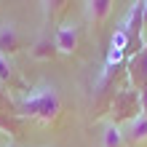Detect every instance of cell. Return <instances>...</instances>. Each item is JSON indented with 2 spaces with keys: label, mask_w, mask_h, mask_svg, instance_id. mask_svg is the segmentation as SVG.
<instances>
[{
  "label": "cell",
  "mask_w": 147,
  "mask_h": 147,
  "mask_svg": "<svg viewBox=\"0 0 147 147\" xmlns=\"http://www.w3.org/2000/svg\"><path fill=\"white\" fill-rule=\"evenodd\" d=\"M59 110H62V99L54 86H40L16 102V115H27L35 120H46V123H51L59 115Z\"/></svg>",
  "instance_id": "1"
},
{
  "label": "cell",
  "mask_w": 147,
  "mask_h": 147,
  "mask_svg": "<svg viewBox=\"0 0 147 147\" xmlns=\"http://www.w3.org/2000/svg\"><path fill=\"white\" fill-rule=\"evenodd\" d=\"M142 115V105H139V91L136 88H120L112 99V118H115V126L120 120H128L131 123L134 118Z\"/></svg>",
  "instance_id": "2"
},
{
  "label": "cell",
  "mask_w": 147,
  "mask_h": 147,
  "mask_svg": "<svg viewBox=\"0 0 147 147\" xmlns=\"http://www.w3.org/2000/svg\"><path fill=\"white\" fill-rule=\"evenodd\" d=\"M126 72H128V83L136 91H147V43L142 51H136L134 56L126 59Z\"/></svg>",
  "instance_id": "3"
},
{
  "label": "cell",
  "mask_w": 147,
  "mask_h": 147,
  "mask_svg": "<svg viewBox=\"0 0 147 147\" xmlns=\"http://www.w3.org/2000/svg\"><path fill=\"white\" fill-rule=\"evenodd\" d=\"M19 32H16V27L11 22H3L0 24V54L3 56H11L19 51Z\"/></svg>",
  "instance_id": "4"
},
{
  "label": "cell",
  "mask_w": 147,
  "mask_h": 147,
  "mask_svg": "<svg viewBox=\"0 0 147 147\" xmlns=\"http://www.w3.org/2000/svg\"><path fill=\"white\" fill-rule=\"evenodd\" d=\"M54 43H56V51H59V54H72V51L78 48V30L72 27V24L59 27Z\"/></svg>",
  "instance_id": "5"
},
{
  "label": "cell",
  "mask_w": 147,
  "mask_h": 147,
  "mask_svg": "<svg viewBox=\"0 0 147 147\" xmlns=\"http://www.w3.org/2000/svg\"><path fill=\"white\" fill-rule=\"evenodd\" d=\"M56 54H59V51H56V43L51 40V35H48V32H43V35H40L35 43H32V48H30V56H32V59H38V62L54 59Z\"/></svg>",
  "instance_id": "6"
},
{
  "label": "cell",
  "mask_w": 147,
  "mask_h": 147,
  "mask_svg": "<svg viewBox=\"0 0 147 147\" xmlns=\"http://www.w3.org/2000/svg\"><path fill=\"white\" fill-rule=\"evenodd\" d=\"M110 8H112V0H86V16H88L91 27H99L107 19Z\"/></svg>",
  "instance_id": "7"
},
{
  "label": "cell",
  "mask_w": 147,
  "mask_h": 147,
  "mask_svg": "<svg viewBox=\"0 0 147 147\" xmlns=\"http://www.w3.org/2000/svg\"><path fill=\"white\" fill-rule=\"evenodd\" d=\"M126 136L131 142H144L147 139V115L134 118L131 123H128V128H126Z\"/></svg>",
  "instance_id": "8"
},
{
  "label": "cell",
  "mask_w": 147,
  "mask_h": 147,
  "mask_svg": "<svg viewBox=\"0 0 147 147\" xmlns=\"http://www.w3.org/2000/svg\"><path fill=\"white\" fill-rule=\"evenodd\" d=\"M102 144H105V147H120V144H123V134H120V128L115 123L105 126V131H102Z\"/></svg>",
  "instance_id": "9"
},
{
  "label": "cell",
  "mask_w": 147,
  "mask_h": 147,
  "mask_svg": "<svg viewBox=\"0 0 147 147\" xmlns=\"http://www.w3.org/2000/svg\"><path fill=\"white\" fill-rule=\"evenodd\" d=\"M40 3H43V16H46V22H51V19H56V16L62 13L67 0H40Z\"/></svg>",
  "instance_id": "10"
},
{
  "label": "cell",
  "mask_w": 147,
  "mask_h": 147,
  "mask_svg": "<svg viewBox=\"0 0 147 147\" xmlns=\"http://www.w3.org/2000/svg\"><path fill=\"white\" fill-rule=\"evenodd\" d=\"M11 78H13V67H11V62H8V56L0 54V80L8 83Z\"/></svg>",
  "instance_id": "11"
},
{
  "label": "cell",
  "mask_w": 147,
  "mask_h": 147,
  "mask_svg": "<svg viewBox=\"0 0 147 147\" xmlns=\"http://www.w3.org/2000/svg\"><path fill=\"white\" fill-rule=\"evenodd\" d=\"M0 112H3V115H8V96H5L3 88H0Z\"/></svg>",
  "instance_id": "12"
},
{
  "label": "cell",
  "mask_w": 147,
  "mask_h": 147,
  "mask_svg": "<svg viewBox=\"0 0 147 147\" xmlns=\"http://www.w3.org/2000/svg\"><path fill=\"white\" fill-rule=\"evenodd\" d=\"M139 105H142V115H147V91H139Z\"/></svg>",
  "instance_id": "13"
},
{
  "label": "cell",
  "mask_w": 147,
  "mask_h": 147,
  "mask_svg": "<svg viewBox=\"0 0 147 147\" xmlns=\"http://www.w3.org/2000/svg\"><path fill=\"white\" fill-rule=\"evenodd\" d=\"M144 30H147V0H144Z\"/></svg>",
  "instance_id": "14"
},
{
  "label": "cell",
  "mask_w": 147,
  "mask_h": 147,
  "mask_svg": "<svg viewBox=\"0 0 147 147\" xmlns=\"http://www.w3.org/2000/svg\"><path fill=\"white\" fill-rule=\"evenodd\" d=\"M0 147H3V144H0Z\"/></svg>",
  "instance_id": "15"
}]
</instances>
